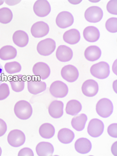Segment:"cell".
I'll return each mask as SVG.
<instances>
[{
  "label": "cell",
  "instance_id": "cell-1",
  "mask_svg": "<svg viewBox=\"0 0 117 156\" xmlns=\"http://www.w3.org/2000/svg\"><path fill=\"white\" fill-rule=\"evenodd\" d=\"M14 112L18 119L26 120L32 115L33 108L28 101L25 100H20L16 103L14 107Z\"/></svg>",
  "mask_w": 117,
  "mask_h": 156
},
{
  "label": "cell",
  "instance_id": "cell-2",
  "mask_svg": "<svg viewBox=\"0 0 117 156\" xmlns=\"http://www.w3.org/2000/svg\"><path fill=\"white\" fill-rule=\"evenodd\" d=\"M47 85L45 82L41 81L36 76H30L27 79V88L29 93L37 95L45 91Z\"/></svg>",
  "mask_w": 117,
  "mask_h": 156
},
{
  "label": "cell",
  "instance_id": "cell-3",
  "mask_svg": "<svg viewBox=\"0 0 117 156\" xmlns=\"http://www.w3.org/2000/svg\"><path fill=\"white\" fill-rule=\"evenodd\" d=\"M91 74L95 78L104 79L108 77L110 74L109 64L105 62H101L92 66L90 69Z\"/></svg>",
  "mask_w": 117,
  "mask_h": 156
},
{
  "label": "cell",
  "instance_id": "cell-4",
  "mask_svg": "<svg viewBox=\"0 0 117 156\" xmlns=\"http://www.w3.org/2000/svg\"><path fill=\"white\" fill-rule=\"evenodd\" d=\"M96 112L98 115L103 118L111 116L113 110V104L109 99L103 98L99 100L96 105Z\"/></svg>",
  "mask_w": 117,
  "mask_h": 156
},
{
  "label": "cell",
  "instance_id": "cell-5",
  "mask_svg": "<svg viewBox=\"0 0 117 156\" xmlns=\"http://www.w3.org/2000/svg\"><path fill=\"white\" fill-rule=\"evenodd\" d=\"M55 41L51 38L41 40L37 47V52L43 56H48L52 54L56 49Z\"/></svg>",
  "mask_w": 117,
  "mask_h": 156
},
{
  "label": "cell",
  "instance_id": "cell-6",
  "mask_svg": "<svg viewBox=\"0 0 117 156\" xmlns=\"http://www.w3.org/2000/svg\"><path fill=\"white\" fill-rule=\"evenodd\" d=\"M51 94L56 98H63L68 92L67 85L60 81H56L51 83L49 88Z\"/></svg>",
  "mask_w": 117,
  "mask_h": 156
},
{
  "label": "cell",
  "instance_id": "cell-7",
  "mask_svg": "<svg viewBox=\"0 0 117 156\" xmlns=\"http://www.w3.org/2000/svg\"><path fill=\"white\" fill-rule=\"evenodd\" d=\"M26 140L25 134L19 129H14L9 133L7 140L11 146L18 147L22 146L25 143Z\"/></svg>",
  "mask_w": 117,
  "mask_h": 156
},
{
  "label": "cell",
  "instance_id": "cell-8",
  "mask_svg": "<svg viewBox=\"0 0 117 156\" xmlns=\"http://www.w3.org/2000/svg\"><path fill=\"white\" fill-rule=\"evenodd\" d=\"M104 124L101 120L97 119H93L89 121L87 132L91 137H98L104 132Z\"/></svg>",
  "mask_w": 117,
  "mask_h": 156
},
{
  "label": "cell",
  "instance_id": "cell-9",
  "mask_svg": "<svg viewBox=\"0 0 117 156\" xmlns=\"http://www.w3.org/2000/svg\"><path fill=\"white\" fill-rule=\"evenodd\" d=\"M104 13L102 9L98 6H92L86 10L84 17L89 22L96 23L102 20Z\"/></svg>",
  "mask_w": 117,
  "mask_h": 156
},
{
  "label": "cell",
  "instance_id": "cell-10",
  "mask_svg": "<svg viewBox=\"0 0 117 156\" xmlns=\"http://www.w3.org/2000/svg\"><path fill=\"white\" fill-rule=\"evenodd\" d=\"M33 9L36 15L39 17L47 16L51 11V7L49 2L46 0H38L34 3Z\"/></svg>",
  "mask_w": 117,
  "mask_h": 156
},
{
  "label": "cell",
  "instance_id": "cell-11",
  "mask_svg": "<svg viewBox=\"0 0 117 156\" xmlns=\"http://www.w3.org/2000/svg\"><path fill=\"white\" fill-rule=\"evenodd\" d=\"M61 74L62 77L65 80L70 83L76 81L79 76L77 68L71 65L65 66L62 68Z\"/></svg>",
  "mask_w": 117,
  "mask_h": 156
},
{
  "label": "cell",
  "instance_id": "cell-12",
  "mask_svg": "<svg viewBox=\"0 0 117 156\" xmlns=\"http://www.w3.org/2000/svg\"><path fill=\"white\" fill-rule=\"evenodd\" d=\"M73 15L67 11L62 12L58 14L56 20L57 25L61 29H65L71 26L74 23Z\"/></svg>",
  "mask_w": 117,
  "mask_h": 156
},
{
  "label": "cell",
  "instance_id": "cell-13",
  "mask_svg": "<svg viewBox=\"0 0 117 156\" xmlns=\"http://www.w3.org/2000/svg\"><path fill=\"white\" fill-rule=\"evenodd\" d=\"M49 27L48 24L43 21L34 23L30 29V32L34 37L39 38L45 36L49 32Z\"/></svg>",
  "mask_w": 117,
  "mask_h": 156
},
{
  "label": "cell",
  "instance_id": "cell-14",
  "mask_svg": "<svg viewBox=\"0 0 117 156\" xmlns=\"http://www.w3.org/2000/svg\"><path fill=\"white\" fill-rule=\"evenodd\" d=\"M33 74L42 80L49 77L51 70L49 66L43 62H39L33 66L32 69Z\"/></svg>",
  "mask_w": 117,
  "mask_h": 156
},
{
  "label": "cell",
  "instance_id": "cell-15",
  "mask_svg": "<svg viewBox=\"0 0 117 156\" xmlns=\"http://www.w3.org/2000/svg\"><path fill=\"white\" fill-rule=\"evenodd\" d=\"M82 91L83 94L88 97H93L97 94L99 86L97 82L92 79H88L82 84Z\"/></svg>",
  "mask_w": 117,
  "mask_h": 156
},
{
  "label": "cell",
  "instance_id": "cell-16",
  "mask_svg": "<svg viewBox=\"0 0 117 156\" xmlns=\"http://www.w3.org/2000/svg\"><path fill=\"white\" fill-rule=\"evenodd\" d=\"M64 103L58 100H54L48 107V112L51 117L55 119L60 118L63 114Z\"/></svg>",
  "mask_w": 117,
  "mask_h": 156
},
{
  "label": "cell",
  "instance_id": "cell-17",
  "mask_svg": "<svg viewBox=\"0 0 117 156\" xmlns=\"http://www.w3.org/2000/svg\"><path fill=\"white\" fill-rule=\"evenodd\" d=\"M56 55L58 61L66 62L71 60L73 57V52L70 48L63 45L58 47Z\"/></svg>",
  "mask_w": 117,
  "mask_h": 156
},
{
  "label": "cell",
  "instance_id": "cell-18",
  "mask_svg": "<svg viewBox=\"0 0 117 156\" xmlns=\"http://www.w3.org/2000/svg\"><path fill=\"white\" fill-rule=\"evenodd\" d=\"M26 77L22 75H15L10 78L9 82L12 90L16 92H20L25 88Z\"/></svg>",
  "mask_w": 117,
  "mask_h": 156
},
{
  "label": "cell",
  "instance_id": "cell-19",
  "mask_svg": "<svg viewBox=\"0 0 117 156\" xmlns=\"http://www.w3.org/2000/svg\"><path fill=\"white\" fill-rule=\"evenodd\" d=\"M12 41L16 46L20 48L26 47L29 42L28 34L22 30H18L14 33Z\"/></svg>",
  "mask_w": 117,
  "mask_h": 156
},
{
  "label": "cell",
  "instance_id": "cell-20",
  "mask_svg": "<svg viewBox=\"0 0 117 156\" xmlns=\"http://www.w3.org/2000/svg\"><path fill=\"white\" fill-rule=\"evenodd\" d=\"M75 148L76 151L79 153L82 154H87L91 150V142L87 138H79L75 142Z\"/></svg>",
  "mask_w": 117,
  "mask_h": 156
},
{
  "label": "cell",
  "instance_id": "cell-21",
  "mask_svg": "<svg viewBox=\"0 0 117 156\" xmlns=\"http://www.w3.org/2000/svg\"><path fill=\"white\" fill-rule=\"evenodd\" d=\"M83 36L86 41L89 42L93 43L99 40L100 34L97 28L91 26L86 27L84 29Z\"/></svg>",
  "mask_w": 117,
  "mask_h": 156
},
{
  "label": "cell",
  "instance_id": "cell-22",
  "mask_svg": "<svg viewBox=\"0 0 117 156\" xmlns=\"http://www.w3.org/2000/svg\"><path fill=\"white\" fill-rule=\"evenodd\" d=\"M37 155L39 156H52L54 148L52 144L47 142H41L36 148Z\"/></svg>",
  "mask_w": 117,
  "mask_h": 156
},
{
  "label": "cell",
  "instance_id": "cell-23",
  "mask_svg": "<svg viewBox=\"0 0 117 156\" xmlns=\"http://www.w3.org/2000/svg\"><path fill=\"white\" fill-rule=\"evenodd\" d=\"M65 42L70 44H75L80 40V34L79 31L76 29H71L65 32L63 35Z\"/></svg>",
  "mask_w": 117,
  "mask_h": 156
},
{
  "label": "cell",
  "instance_id": "cell-24",
  "mask_svg": "<svg viewBox=\"0 0 117 156\" xmlns=\"http://www.w3.org/2000/svg\"><path fill=\"white\" fill-rule=\"evenodd\" d=\"M84 56L89 61L94 62L101 57V51L98 47L96 46H89L85 51Z\"/></svg>",
  "mask_w": 117,
  "mask_h": 156
},
{
  "label": "cell",
  "instance_id": "cell-25",
  "mask_svg": "<svg viewBox=\"0 0 117 156\" xmlns=\"http://www.w3.org/2000/svg\"><path fill=\"white\" fill-rule=\"evenodd\" d=\"M17 54L16 48L12 46H5L0 49V58L3 61L13 59L16 57Z\"/></svg>",
  "mask_w": 117,
  "mask_h": 156
},
{
  "label": "cell",
  "instance_id": "cell-26",
  "mask_svg": "<svg viewBox=\"0 0 117 156\" xmlns=\"http://www.w3.org/2000/svg\"><path fill=\"white\" fill-rule=\"evenodd\" d=\"M57 137L61 143L69 144L73 141L75 138L73 132L67 128H63L58 131Z\"/></svg>",
  "mask_w": 117,
  "mask_h": 156
},
{
  "label": "cell",
  "instance_id": "cell-27",
  "mask_svg": "<svg viewBox=\"0 0 117 156\" xmlns=\"http://www.w3.org/2000/svg\"><path fill=\"white\" fill-rule=\"evenodd\" d=\"M87 120V115L82 113L73 118L71 121V126L76 130L80 131L84 129Z\"/></svg>",
  "mask_w": 117,
  "mask_h": 156
},
{
  "label": "cell",
  "instance_id": "cell-28",
  "mask_svg": "<svg viewBox=\"0 0 117 156\" xmlns=\"http://www.w3.org/2000/svg\"><path fill=\"white\" fill-rule=\"evenodd\" d=\"M81 103L76 100H71L66 104L65 111L68 115L75 116L80 113L82 109Z\"/></svg>",
  "mask_w": 117,
  "mask_h": 156
},
{
  "label": "cell",
  "instance_id": "cell-29",
  "mask_svg": "<svg viewBox=\"0 0 117 156\" xmlns=\"http://www.w3.org/2000/svg\"><path fill=\"white\" fill-rule=\"evenodd\" d=\"M55 132L54 126L49 123H44L41 125L39 129L40 136L47 139L51 138L54 136Z\"/></svg>",
  "mask_w": 117,
  "mask_h": 156
},
{
  "label": "cell",
  "instance_id": "cell-30",
  "mask_svg": "<svg viewBox=\"0 0 117 156\" xmlns=\"http://www.w3.org/2000/svg\"><path fill=\"white\" fill-rule=\"evenodd\" d=\"M13 18V13L9 8L3 7L0 9V23L7 24L11 22Z\"/></svg>",
  "mask_w": 117,
  "mask_h": 156
},
{
  "label": "cell",
  "instance_id": "cell-31",
  "mask_svg": "<svg viewBox=\"0 0 117 156\" xmlns=\"http://www.w3.org/2000/svg\"><path fill=\"white\" fill-rule=\"evenodd\" d=\"M4 68L7 73L9 74L18 73L22 70L21 65L16 61L9 62L5 63Z\"/></svg>",
  "mask_w": 117,
  "mask_h": 156
},
{
  "label": "cell",
  "instance_id": "cell-32",
  "mask_svg": "<svg viewBox=\"0 0 117 156\" xmlns=\"http://www.w3.org/2000/svg\"><path fill=\"white\" fill-rule=\"evenodd\" d=\"M106 29L109 32L116 33L117 32V18H111L109 19L105 23Z\"/></svg>",
  "mask_w": 117,
  "mask_h": 156
},
{
  "label": "cell",
  "instance_id": "cell-33",
  "mask_svg": "<svg viewBox=\"0 0 117 156\" xmlns=\"http://www.w3.org/2000/svg\"><path fill=\"white\" fill-rule=\"evenodd\" d=\"M10 94V90L8 85L5 83L0 85V101L5 99Z\"/></svg>",
  "mask_w": 117,
  "mask_h": 156
},
{
  "label": "cell",
  "instance_id": "cell-34",
  "mask_svg": "<svg viewBox=\"0 0 117 156\" xmlns=\"http://www.w3.org/2000/svg\"><path fill=\"white\" fill-rule=\"evenodd\" d=\"M107 10L111 14L117 15V1H110L106 6Z\"/></svg>",
  "mask_w": 117,
  "mask_h": 156
},
{
  "label": "cell",
  "instance_id": "cell-35",
  "mask_svg": "<svg viewBox=\"0 0 117 156\" xmlns=\"http://www.w3.org/2000/svg\"><path fill=\"white\" fill-rule=\"evenodd\" d=\"M108 133L110 136L113 138L117 137V124L110 125L108 128Z\"/></svg>",
  "mask_w": 117,
  "mask_h": 156
},
{
  "label": "cell",
  "instance_id": "cell-36",
  "mask_svg": "<svg viewBox=\"0 0 117 156\" xmlns=\"http://www.w3.org/2000/svg\"><path fill=\"white\" fill-rule=\"evenodd\" d=\"M34 155L33 151L28 147L22 148L19 152L18 156H32Z\"/></svg>",
  "mask_w": 117,
  "mask_h": 156
},
{
  "label": "cell",
  "instance_id": "cell-37",
  "mask_svg": "<svg viewBox=\"0 0 117 156\" xmlns=\"http://www.w3.org/2000/svg\"><path fill=\"white\" fill-rule=\"evenodd\" d=\"M7 130V126L5 121L0 119V137L2 136L6 133Z\"/></svg>",
  "mask_w": 117,
  "mask_h": 156
},
{
  "label": "cell",
  "instance_id": "cell-38",
  "mask_svg": "<svg viewBox=\"0 0 117 156\" xmlns=\"http://www.w3.org/2000/svg\"><path fill=\"white\" fill-rule=\"evenodd\" d=\"M21 1H5L6 5L9 6H13L18 4Z\"/></svg>",
  "mask_w": 117,
  "mask_h": 156
},
{
  "label": "cell",
  "instance_id": "cell-39",
  "mask_svg": "<svg viewBox=\"0 0 117 156\" xmlns=\"http://www.w3.org/2000/svg\"><path fill=\"white\" fill-rule=\"evenodd\" d=\"M111 151L113 155L117 156V141L113 143L112 145Z\"/></svg>",
  "mask_w": 117,
  "mask_h": 156
},
{
  "label": "cell",
  "instance_id": "cell-40",
  "mask_svg": "<svg viewBox=\"0 0 117 156\" xmlns=\"http://www.w3.org/2000/svg\"><path fill=\"white\" fill-rule=\"evenodd\" d=\"M3 74H4V71L2 65L0 64V85L3 81Z\"/></svg>",
  "mask_w": 117,
  "mask_h": 156
},
{
  "label": "cell",
  "instance_id": "cell-41",
  "mask_svg": "<svg viewBox=\"0 0 117 156\" xmlns=\"http://www.w3.org/2000/svg\"><path fill=\"white\" fill-rule=\"evenodd\" d=\"M71 2H72V3H71V4H73H73H75V3H76V2H77V3H78V4H79V3H80V2H81V1H71Z\"/></svg>",
  "mask_w": 117,
  "mask_h": 156
},
{
  "label": "cell",
  "instance_id": "cell-42",
  "mask_svg": "<svg viewBox=\"0 0 117 156\" xmlns=\"http://www.w3.org/2000/svg\"><path fill=\"white\" fill-rule=\"evenodd\" d=\"M4 2L5 1H0V6L3 5Z\"/></svg>",
  "mask_w": 117,
  "mask_h": 156
},
{
  "label": "cell",
  "instance_id": "cell-43",
  "mask_svg": "<svg viewBox=\"0 0 117 156\" xmlns=\"http://www.w3.org/2000/svg\"><path fill=\"white\" fill-rule=\"evenodd\" d=\"M2 150L1 147H0V156L2 155Z\"/></svg>",
  "mask_w": 117,
  "mask_h": 156
}]
</instances>
